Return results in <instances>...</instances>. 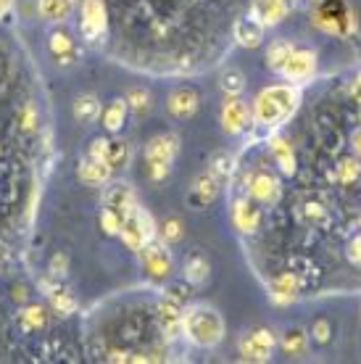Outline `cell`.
Returning a JSON list of instances; mask_svg holds the SVG:
<instances>
[{
	"label": "cell",
	"instance_id": "1",
	"mask_svg": "<svg viewBox=\"0 0 361 364\" xmlns=\"http://www.w3.org/2000/svg\"><path fill=\"white\" fill-rule=\"evenodd\" d=\"M301 103V90L293 85H271L264 87L253 100V119L262 127H277L296 114Z\"/></svg>",
	"mask_w": 361,
	"mask_h": 364
},
{
	"label": "cell",
	"instance_id": "2",
	"mask_svg": "<svg viewBox=\"0 0 361 364\" xmlns=\"http://www.w3.org/2000/svg\"><path fill=\"white\" fill-rule=\"evenodd\" d=\"M182 336L193 346L214 348L225 338V317L208 304H195L182 309Z\"/></svg>",
	"mask_w": 361,
	"mask_h": 364
},
{
	"label": "cell",
	"instance_id": "3",
	"mask_svg": "<svg viewBox=\"0 0 361 364\" xmlns=\"http://www.w3.org/2000/svg\"><path fill=\"white\" fill-rule=\"evenodd\" d=\"M180 154V137L172 132H161L148 140L145 146V174L153 182H161L172 172L174 159Z\"/></svg>",
	"mask_w": 361,
	"mask_h": 364
},
{
	"label": "cell",
	"instance_id": "4",
	"mask_svg": "<svg viewBox=\"0 0 361 364\" xmlns=\"http://www.w3.org/2000/svg\"><path fill=\"white\" fill-rule=\"evenodd\" d=\"M156 235H158V228H156L153 217H151L143 206H137V209L124 219L122 232H119V237L124 240V246L137 251V254L143 251V246H148L151 240H156Z\"/></svg>",
	"mask_w": 361,
	"mask_h": 364
},
{
	"label": "cell",
	"instance_id": "5",
	"mask_svg": "<svg viewBox=\"0 0 361 364\" xmlns=\"http://www.w3.org/2000/svg\"><path fill=\"white\" fill-rule=\"evenodd\" d=\"M314 24L330 35H348L353 27L351 9L345 6V0H322L314 14Z\"/></svg>",
	"mask_w": 361,
	"mask_h": 364
},
{
	"label": "cell",
	"instance_id": "6",
	"mask_svg": "<svg viewBox=\"0 0 361 364\" xmlns=\"http://www.w3.org/2000/svg\"><path fill=\"white\" fill-rule=\"evenodd\" d=\"M109 29V14L103 0H82L80 9V32L87 43H98Z\"/></svg>",
	"mask_w": 361,
	"mask_h": 364
},
{
	"label": "cell",
	"instance_id": "7",
	"mask_svg": "<svg viewBox=\"0 0 361 364\" xmlns=\"http://www.w3.org/2000/svg\"><path fill=\"white\" fill-rule=\"evenodd\" d=\"M274 346H277V338L266 328L248 330L240 338V343H237L240 356H243L245 362H269L271 354H274Z\"/></svg>",
	"mask_w": 361,
	"mask_h": 364
},
{
	"label": "cell",
	"instance_id": "8",
	"mask_svg": "<svg viewBox=\"0 0 361 364\" xmlns=\"http://www.w3.org/2000/svg\"><path fill=\"white\" fill-rule=\"evenodd\" d=\"M90 156L106 161V164L111 166V172H122V169L129 166V161H132V148L126 146L124 140H106V137H98V140H92Z\"/></svg>",
	"mask_w": 361,
	"mask_h": 364
},
{
	"label": "cell",
	"instance_id": "9",
	"mask_svg": "<svg viewBox=\"0 0 361 364\" xmlns=\"http://www.w3.org/2000/svg\"><path fill=\"white\" fill-rule=\"evenodd\" d=\"M140 256H143V267L151 280H166L172 274V251H169V246L163 240L161 243L151 240L148 246H143Z\"/></svg>",
	"mask_w": 361,
	"mask_h": 364
},
{
	"label": "cell",
	"instance_id": "10",
	"mask_svg": "<svg viewBox=\"0 0 361 364\" xmlns=\"http://www.w3.org/2000/svg\"><path fill=\"white\" fill-rule=\"evenodd\" d=\"M219 119H222V127L227 135H243L251 124V109L245 100H240V95H227Z\"/></svg>",
	"mask_w": 361,
	"mask_h": 364
},
{
	"label": "cell",
	"instance_id": "11",
	"mask_svg": "<svg viewBox=\"0 0 361 364\" xmlns=\"http://www.w3.org/2000/svg\"><path fill=\"white\" fill-rule=\"evenodd\" d=\"M314 72H316V53L293 48V53H290V58L285 61L280 74L285 80H290V82H303L308 77H314Z\"/></svg>",
	"mask_w": 361,
	"mask_h": 364
},
{
	"label": "cell",
	"instance_id": "12",
	"mask_svg": "<svg viewBox=\"0 0 361 364\" xmlns=\"http://www.w3.org/2000/svg\"><path fill=\"white\" fill-rule=\"evenodd\" d=\"M219 191H222V182L214 177V174L203 172L195 177V182H193V188H190V196H188V203L193 206V209H206L208 203H214L219 196Z\"/></svg>",
	"mask_w": 361,
	"mask_h": 364
},
{
	"label": "cell",
	"instance_id": "13",
	"mask_svg": "<svg viewBox=\"0 0 361 364\" xmlns=\"http://www.w3.org/2000/svg\"><path fill=\"white\" fill-rule=\"evenodd\" d=\"M200 109V95L195 87H177V90L166 98V111L174 119H190L195 117Z\"/></svg>",
	"mask_w": 361,
	"mask_h": 364
},
{
	"label": "cell",
	"instance_id": "14",
	"mask_svg": "<svg viewBox=\"0 0 361 364\" xmlns=\"http://www.w3.org/2000/svg\"><path fill=\"white\" fill-rule=\"evenodd\" d=\"M248 193H251L253 200H259L264 206H271V203L280 200V185H277V180L266 172L253 174L251 185H248Z\"/></svg>",
	"mask_w": 361,
	"mask_h": 364
},
{
	"label": "cell",
	"instance_id": "15",
	"mask_svg": "<svg viewBox=\"0 0 361 364\" xmlns=\"http://www.w3.org/2000/svg\"><path fill=\"white\" fill-rule=\"evenodd\" d=\"M103 206H109V209L119 211L122 217H129L132 211L140 206L135 198V193H132V188L129 185H114V188H109L106 191V198H103Z\"/></svg>",
	"mask_w": 361,
	"mask_h": 364
},
{
	"label": "cell",
	"instance_id": "16",
	"mask_svg": "<svg viewBox=\"0 0 361 364\" xmlns=\"http://www.w3.org/2000/svg\"><path fill=\"white\" fill-rule=\"evenodd\" d=\"M288 16V0H253V18L264 27H274Z\"/></svg>",
	"mask_w": 361,
	"mask_h": 364
},
{
	"label": "cell",
	"instance_id": "17",
	"mask_svg": "<svg viewBox=\"0 0 361 364\" xmlns=\"http://www.w3.org/2000/svg\"><path fill=\"white\" fill-rule=\"evenodd\" d=\"M232 222H235V228L240 230V232H256L259 230V222H262V211L253 206V200L248 198H240L232 206Z\"/></svg>",
	"mask_w": 361,
	"mask_h": 364
},
{
	"label": "cell",
	"instance_id": "18",
	"mask_svg": "<svg viewBox=\"0 0 361 364\" xmlns=\"http://www.w3.org/2000/svg\"><path fill=\"white\" fill-rule=\"evenodd\" d=\"M264 24L259 21V18H240L235 24V40L240 43L243 48H259L262 46V40H264Z\"/></svg>",
	"mask_w": 361,
	"mask_h": 364
},
{
	"label": "cell",
	"instance_id": "19",
	"mask_svg": "<svg viewBox=\"0 0 361 364\" xmlns=\"http://www.w3.org/2000/svg\"><path fill=\"white\" fill-rule=\"evenodd\" d=\"M111 177H114L111 166L106 161L95 159V156H87L80 164V180L87 182V185H106Z\"/></svg>",
	"mask_w": 361,
	"mask_h": 364
},
{
	"label": "cell",
	"instance_id": "20",
	"mask_svg": "<svg viewBox=\"0 0 361 364\" xmlns=\"http://www.w3.org/2000/svg\"><path fill=\"white\" fill-rule=\"evenodd\" d=\"M158 322H161V330L166 333V338H177L182 333V306L163 299L158 304Z\"/></svg>",
	"mask_w": 361,
	"mask_h": 364
},
{
	"label": "cell",
	"instance_id": "21",
	"mask_svg": "<svg viewBox=\"0 0 361 364\" xmlns=\"http://www.w3.org/2000/svg\"><path fill=\"white\" fill-rule=\"evenodd\" d=\"M50 53L55 55V61L61 66H69L77 58V46H74L72 35L66 29H55L53 35H50Z\"/></svg>",
	"mask_w": 361,
	"mask_h": 364
},
{
	"label": "cell",
	"instance_id": "22",
	"mask_svg": "<svg viewBox=\"0 0 361 364\" xmlns=\"http://www.w3.org/2000/svg\"><path fill=\"white\" fill-rule=\"evenodd\" d=\"M298 291H301V282L293 272L280 274L277 280L271 282V296H274V301H280V304H290V301H296L298 299Z\"/></svg>",
	"mask_w": 361,
	"mask_h": 364
},
{
	"label": "cell",
	"instance_id": "23",
	"mask_svg": "<svg viewBox=\"0 0 361 364\" xmlns=\"http://www.w3.org/2000/svg\"><path fill=\"white\" fill-rule=\"evenodd\" d=\"M126 111H129L126 100H122V98L111 100L109 106L100 111V122H103V127L109 129V132H119L126 122Z\"/></svg>",
	"mask_w": 361,
	"mask_h": 364
},
{
	"label": "cell",
	"instance_id": "24",
	"mask_svg": "<svg viewBox=\"0 0 361 364\" xmlns=\"http://www.w3.org/2000/svg\"><path fill=\"white\" fill-rule=\"evenodd\" d=\"M269 151H271V156H274L277 166L282 169V174H296V154H293V148H290L288 140H282V137H271Z\"/></svg>",
	"mask_w": 361,
	"mask_h": 364
},
{
	"label": "cell",
	"instance_id": "25",
	"mask_svg": "<svg viewBox=\"0 0 361 364\" xmlns=\"http://www.w3.org/2000/svg\"><path fill=\"white\" fill-rule=\"evenodd\" d=\"M208 274H211V264L203 254H190L185 259V280L190 285H203L208 280Z\"/></svg>",
	"mask_w": 361,
	"mask_h": 364
},
{
	"label": "cell",
	"instance_id": "26",
	"mask_svg": "<svg viewBox=\"0 0 361 364\" xmlns=\"http://www.w3.org/2000/svg\"><path fill=\"white\" fill-rule=\"evenodd\" d=\"M74 9V0H40V16L50 24H61L69 18Z\"/></svg>",
	"mask_w": 361,
	"mask_h": 364
},
{
	"label": "cell",
	"instance_id": "27",
	"mask_svg": "<svg viewBox=\"0 0 361 364\" xmlns=\"http://www.w3.org/2000/svg\"><path fill=\"white\" fill-rule=\"evenodd\" d=\"M100 103L95 95H80V98L74 100V117H77V122H82V124H92V122H98L100 119Z\"/></svg>",
	"mask_w": 361,
	"mask_h": 364
},
{
	"label": "cell",
	"instance_id": "28",
	"mask_svg": "<svg viewBox=\"0 0 361 364\" xmlns=\"http://www.w3.org/2000/svg\"><path fill=\"white\" fill-rule=\"evenodd\" d=\"M208 172L225 185L232 177V172H235V156L230 154V151H217V154L211 156V161H208Z\"/></svg>",
	"mask_w": 361,
	"mask_h": 364
},
{
	"label": "cell",
	"instance_id": "29",
	"mask_svg": "<svg viewBox=\"0 0 361 364\" xmlns=\"http://www.w3.org/2000/svg\"><path fill=\"white\" fill-rule=\"evenodd\" d=\"M293 43H288V40H274L269 48H266V64H269V69H274V72L280 74L282 66H285V61L290 58V53H293Z\"/></svg>",
	"mask_w": 361,
	"mask_h": 364
},
{
	"label": "cell",
	"instance_id": "30",
	"mask_svg": "<svg viewBox=\"0 0 361 364\" xmlns=\"http://www.w3.org/2000/svg\"><path fill=\"white\" fill-rule=\"evenodd\" d=\"M282 348H285V354H290V356L306 354V348H308V333L303 328H290L288 333L282 336Z\"/></svg>",
	"mask_w": 361,
	"mask_h": 364
},
{
	"label": "cell",
	"instance_id": "31",
	"mask_svg": "<svg viewBox=\"0 0 361 364\" xmlns=\"http://www.w3.org/2000/svg\"><path fill=\"white\" fill-rule=\"evenodd\" d=\"M45 322H48V314L40 304H29V306H24V309L18 311V325L24 330H40L45 328Z\"/></svg>",
	"mask_w": 361,
	"mask_h": 364
},
{
	"label": "cell",
	"instance_id": "32",
	"mask_svg": "<svg viewBox=\"0 0 361 364\" xmlns=\"http://www.w3.org/2000/svg\"><path fill=\"white\" fill-rule=\"evenodd\" d=\"M219 85H222V90L227 92V95H240V92L245 90V77L240 69H235V66H230V69H225L222 72V77H219Z\"/></svg>",
	"mask_w": 361,
	"mask_h": 364
},
{
	"label": "cell",
	"instance_id": "33",
	"mask_svg": "<svg viewBox=\"0 0 361 364\" xmlns=\"http://www.w3.org/2000/svg\"><path fill=\"white\" fill-rule=\"evenodd\" d=\"M126 106H129V111H135V114H148L151 111V103H153V95L145 90V87H132V90L126 92Z\"/></svg>",
	"mask_w": 361,
	"mask_h": 364
},
{
	"label": "cell",
	"instance_id": "34",
	"mask_svg": "<svg viewBox=\"0 0 361 364\" xmlns=\"http://www.w3.org/2000/svg\"><path fill=\"white\" fill-rule=\"evenodd\" d=\"M50 306H53L58 314H74L77 311V299H74L69 291H63V288H53L50 291Z\"/></svg>",
	"mask_w": 361,
	"mask_h": 364
},
{
	"label": "cell",
	"instance_id": "35",
	"mask_svg": "<svg viewBox=\"0 0 361 364\" xmlns=\"http://www.w3.org/2000/svg\"><path fill=\"white\" fill-rule=\"evenodd\" d=\"M298 217H301V222H303V225H308V228H316V225H322V222H325L327 211H325V206H322V203H316V200H306V203L301 206Z\"/></svg>",
	"mask_w": 361,
	"mask_h": 364
},
{
	"label": "cell",
	"instance_id": "36",
	"mask_svg": "<svg viewBox=\"0 0 361 364\" xmlns=\"http://www.w3.org/2000/svg\"><path fill=\"white\" fill-rule=\"evenodd\" d=\"M122 225H124V217H122L119 211L103 206V214H100V228H103V232H106V235H119V232H122Z\"/></svg>",
	"mask_w": 361,
	"mask_h": 364
},
{
	"label": "cell",
	"instance_id": "37",
	"mask_svg": "<svg viewBox=\"0 0 361 364\" xmlns=\"http://www.w3.org/2000/svg\"><path fill=\"white\" fill-rule=\"evenodd\" d=\"M166 299L174 301L177 306H188L190 304V282L188 280H182V282H172L169 288H166Z\"/></svg>",
	"mask_w": 361,
	"mask_h": 364
},
{
	"label": "cell",
	"instance_id": "38",
	"mask_svg": "<svg viewBox=\"0 0 361 364\" xmlns=\"http://www.w3.org/2000/svg\"><path fill=\"white\" fill-rule=\"evenodd\" d=\"M158 235H161V240L166 243V246H172V243H177V240H182V222L180 219H166L161 225V230H158Z\"/></svg>",
	"mask_w": 361,
	"mask_h": 364
},
{
	"label": "cell",
	"instance_id": "39",
	"mask_svg": "<svg viewBox=\"0 0 361 364\" xmlns=\"http://www.w3.org/2000/svg\"><path fill=\"white\" fill-rule=\"evenodd\" d=\"M359 174H361V164L359 161H353V159H348V161H343V164L338 166V180L343 182V185L359 180Z\"/></svg>",
	"mask_w": 361,
	"mask_h": 364
},
{
	"label": "cell",
	"instance_id": "40",
	"mask_svg": "<svg viewBox=\"0 0 361 364\" xmlns=\"http://www.w3.org/2000/svg\"><path fill=\"white\" fill-rule=\"evenodd\" d=\"M330 336H333V328H330L327 319H316L314 325H311V338H314L316 343H327Z\"/></svg>",
	"mask_w": 361,
	"mask_h": 364
},
{
	"label": "cell",
	"instance_id": "41",
	"mask_svg": "<svg viewBox=\"0 0 361 364\" xmlns=\"http://www.w3.org/2000/svg\"><path fill=\"white\" fill-rule=\"evenodd\" d=\"M348 259H351V264L361 267V235L348 243Z\"/></svg>",
	"mask_w": 361,
	"mask_h": 364
},
{
	"label": "cell",
	"instance_id": "42",
	"mask_svg": "<svg viewBox=\"0 0 361 364\" xmlns=\"http://www.w3.org/2000/svg\"><path fill=\"white\" fill-rule=\"evenodd\" d=\"M50 274H53V277H58V280L66 274V256H63V254H58L53 259V264H50Z\"/></svg>",
	"mask_w": 361,
	"mask_h": 364
},
{
	"label": "cell",
	"instance_id": "43",
	"mask_svg": "<svg viewBox=\"0 0 361 364\" xmlns=\"http://www.w3.org/2000/svg\"><path fill=\"white\" fill-rule=\"evenodd\" d=\"M11 6H14V0H0V18H3L6 14H9Z\"/></svg>",
	"mask_w": 361,
	"mask_h": 364
},
{
	"label": "cell",
	"instance_id": "44",
	"mask_svg": "<svg viewBox=\"0 0 361 364\" xmlns=\"http://www.w3.org/2000/svg\"><path fill=\"white\" fill-rule=\"evenodd\" d=\"M353 95H361V77H359V80H356V85H353Z\"/></svg>",
	"mask_w": 361,
	"mask_h": 364
},
{
	"label": "cell",
	"instance_id": "45",
	"mask_svg": "<svg viewBox=\"0 0 361 364\" xmlns=\"http://www.w3.org/2000/svg\"><path fill=\"white\" fill-rule=\"evenodd\" d=\"M356 151H359V156H361V137H356Z\"/></svg>",
	"mask_w": 361,
	"mask_h": 364
}]
</instances>
